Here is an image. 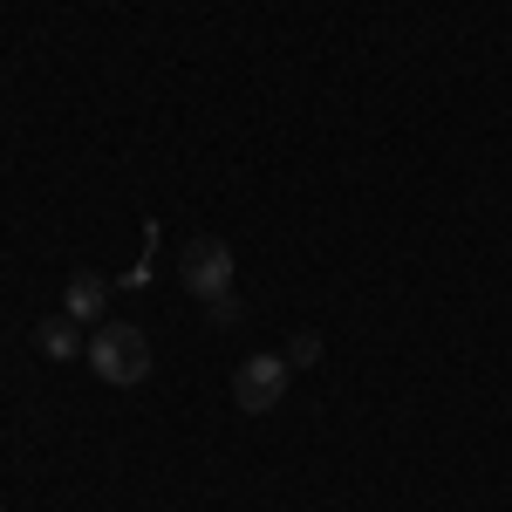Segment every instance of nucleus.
Here are the masks:
<instances>
[{
    "instance_id": "1",
    "label": "nucleus",
    "mask_w": 512,
    "mask_h": 512,
    "mask_svg": "<svg viewBox=\"0 0 512 512\" xmlns=\"http://www.w3.org/2000/svg\"><path fill=\"white\" fill-rule=\"evenodd\" d=\"M110 390H137L144 376H151V342H144V328H130V321H103L96 335H89V355H82Z\"/></svg>"
},
{
    "instance_id": "2",
    "label": "nucleus",
    "mask_w": 512,
    "mask_h": 512,
    "mask_svg": "<svg viewBox=\"0 0 512 512\" xmlns=\"http://www.w3.org/2000/svg\"><path fill=\"white\" fill-rule=\"evenodd\" d=\"M178 274H185V294H198V301H219V294H233V246L226 239H185V260H178Z\"/></svg>"
},
{
    "instance_id": "3",
    "label": "nucleus",
    "mask_w": 512,
    "mask_h": 512,
    "mask_svg": "<svg viewBox=\"0 0 512 512\" xmlns=\"http://www.w3.org/2000/svg\"><path fill=\"white\" fill-rule=\"evenodd\" d=\"M287 376H294L287 355H246L239 376H233V403L246 417H267V410H280V396H287Z\"/></svg>"
},
{
    "instance_id": "4",
    "label": "nucleus",
    "mask_w": 512,
    "mask_h": 512,
    "mask_svg": "<svg viewBox=\"0 0 512 512\" xmlns=\"http://www.w3.org/2000/svg\"><path fill=\"white\" fill-rule=\"evenodd\" d=\"M103 301H110V280L89 274V267H76V274H69V287H62V315L96 321V315H103Z\"/></svg>"
},
{
    "instance_id": "5",
    "label": "nucleus",
    "mask_w": 512,
    "mask_h": 512,
    "mask_svg": "<svg viewBox=\"0 0 512 512\" xmlns=\"http://www.w3.org/2000/svg\"><path fill=\"white\" fill-rule=\"evenodd\" d=\"M35 349L48 355V362H76V355H89V342H82V321L76 315H48L35 335Z\"/></svg>"
},
{
    "instance_id": "6",
    "label": "nucleus",
    "mask_w": 512,
    "mask_h": 512,
    "mask_svg": "<svg viewBox=\"0 0 512 512\" xmlns=\"http://www.w3.org/2000/svg\"><path fill=\"white\" fill-rule=\"evenodd\" d=\"M287 362H294V369H308V362H321V335H294V349H287Z\"/></svg>"
},
{
    "instance_id": "7",
    "label": "nucleus",
    "mask_w": 512,
    "mask_h": 512,
    "mask_svg": "<svg viewBox=\"0 0 512 512\" xmlns=\"http://www.w3.org/2000/svg\"><path fill=\"white\" fill-rule=\"evenodd\" d=\"M205 308H212V321H219V328H233V321H239V301H233V294H219V301H205Z\"/></svg>"
}]
</instances>
